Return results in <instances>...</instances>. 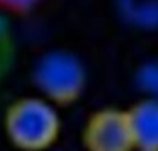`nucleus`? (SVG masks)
Here are the masks:
<instances>
[{
  "label": "nucleus",
  "instance_id": "obj_1",
  "mask_svg": "<svg viewBox=\"0 0 158 151\" xmlns=\"http://www.w3.org/2000/svg\"><path fill=\"white\" fill-rule=\"evenodd\" d=\"M5 133L19 150L45 151L60 134V116L45 97H22L6 109Z\"/></svg>",
  "mask_w": 158,
  "mask_h": 151
},
{
  "label": "nucleus",
  "instance_id": "obj_2",
  "mask_svg": "<svg viewBox=\"0 0 158 151\" xmlns=\"http://www.w3.org/2000/svg\"><path fill=\"white\" fill-rule=\"evenodd\" d=\"M32 76L43 97L54 105H68L77 100L86 82L81 62L66 51H51L42 56Z\"/></svg>",
  "mask_w": 158,
  "mask_h": 151
},
{
  "label": "nucleus",
  "instance_id": "obj_3",
  "mask_svg": "<svg viewBox=\"0 0 158 151\" xmlns=\"http://www.w3.org/2000/svg\"><path fill=\"white\" fill-rule=\"evenodd\" d=\"M86 151H135L127 111L105 108L89 117L83 131Z\"/></svg>",
  "mask_w": 158,
  "mask_h": 151
},
{
  "label": "nucleus",
  "instance_id": "obj_4",
  "mask_svg": "<svg viewBox=\"0 0 158 151\" xmlns=\"http://www.w3.org/2000/svg\"><path fill=\"white\" fill-rule=\"evenodd\" d=\"M127 116L135 150L158 151V97L137 102L127 111Z\"/></svg>",
  "mask_w": 158,
  "mask_h": 151
},
{
  "label": "nucleus",
  "instance_id": "obj_5",
  "mask_svg": "<svg viewBox=\"0 0 158 151\" xmlns=\"http://www.w3.org/2000/svg\"><path fill=\"white\" fill-rule=\"evenodd\" d=\"M138 82L149 97H158V63L143 66L138 74Z\"/></svg>",
  "mask_w": 158,
  "mask_h": 151
},
{
  "label": "nucleus",
  "instance_id": "obj_6",
  "mask_svg": "<svg viewBox=\"0 0 158 151\" xmlns=\"http://www.w3.org/2000/svg\"><path fill=\"white\" fill-rule=\"evenodd\" d=\"M12 52V43H11V34L9 28L5 22V19L0 17V74L6 69V65L9 63Z\"/></svg>",
  "mask_w": 158,
  "mask_h": 151
},
{
  "label": "nucleus",
  "instance_id": "obj_7",
  "mask_svg": "<svg viewBox=\"0 0 158 151\" xmlns=\"http://www.w3.org/2000/svg\"><path fill=\"white\" fill-rule=\"evenodd\" d=\"M40 0H0V8L9 12H28Z\"/></svg>",
  "mask_w": 158,
  "mask_h": 151
},
{
  "label": "nucleus",
  "instance_id": "obj_8",
  "mask_svg": "<svg viewBox=\"0 0 158 151\" xmlns=\"http://www.w3.org/2000/svg\"><path fill=\"white\" fill-rule=\"evenodd\" d=\"M135 151H155V150H135Z\"/></svg>",
  "mask_w": 158,
  "mask_h": 151
}]
</instances>
